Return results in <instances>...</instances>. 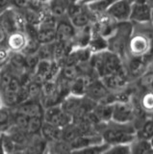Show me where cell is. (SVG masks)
Here are the masks:
<instances>
[{
  "label": "cell",
  "instance_id": "1",
  "mask_svg": "<svg viewBox=\"0 0 153 154\" xmlns=\"http://www.w3.org/2000/svg\"><path fill=\"white\" fill-rule=\"evenodd\" d=\"M100 135L103 141L111 146L129 144L137 138V128L131 122L118 123L112 120L105 123Z\"/></svg>",
  "mask_w": 153,
  "mask_h": 154
},
{
  "label": "cell",
  "instance_id": "2",
  "mask_svg": "<svg viewBox=\"0 0 153 154\" xmlns=\"http://www.w3.org/2000/svg\"><path fill=\"white\" fill-rule=\"evenodd\" d=\"M90 66L101 79L107 75L122 72V63L119 55L110 50L93 53L90 57Z\"/></svg>",
  "mask_w": 153,
  "mask_h": 154
},
{
  "label": "cell",
  "instance_id": "3",
  "mask_svg": "<svg viewBox=\"0 0 153 154\" xmlns=\"http://www.w3.org/2000/svg\"><path fill=\"white\" fill-rule=\"evenodd\" d=\"M132 36V26L128 22L118 23L113 34L107 38L108 48L110 51L121 55L129 45Z\"/></svg>",
  "mask_w": 153,
  "mask_h": 154
},
{
  "label": "cell",
  "instance_id": "4",
  "mask_svg": "<svg viewBox=\"0 0 153 154\" xmlns=\"http://www.w3.org/2000/svg\"><path fill=\"white\" fill-rule=\"evenodd\" d=\"M82 3L70 4L69 7V21L76 29H83L90 26L92 17H90V9H84Z\"/></svg>",
  "mask_w": 153,
  "mask_h": 154
},
{
  "label": "cell",
  "instance_id": "5",
  "mask_svg": "<svg viewBox=\"0 0 153 154\" xmlns=\"http://www.w3.org/2000/svg\"><path fill=\"white\" fill-rule=\"evenodd\" d=\"M152 38L146 33H137L131 36L129 42V52L135 57H143L151 49Z\"/></svg>",
  "mask_w": 153,
  "mask_h": 154
},
{
  "label": "cell",
  "instance_id": "6",
  "mask_svg": "<svg viewBox=\"0 0 153 154\" xmlns=\"http://www.w3.org/2000/svg\"><path fill=\"white\" fill-rule=\"evenodd\" d=\"M44 122L53 124L55 126L64 128L73 122V118L65 113L61 108V105H56L45 108Z\"/></svg>",
  "mask_w": 153,
  "mask_h": 154
},
{
  "label": "cell",
  "instance_id": "7",
  "mask_svg": "<svg viewBox=\"0 0 153 154\" xmlns=\"http://www.w3.org/2000/svg\"><path fill=\"white\" fill-rule=\"evenodd\" d=\"M153 8L145 0L132 2L130 20L137 23H147L152 20Z\"/></svg>",
  "mask_w": 153,
  "mask_h": 154
},
{
  "label": "cell",
  "instance_id": "8",
  "mask_svg": "<svg viewBox=\"0 0 153 154\" xmlns=\"http://www.w3.org/2000/svg\"><path fill=\"white\" fill-rule=\"evenodd\" d=\"M135 118V110L128 101L114 102V112L112 120L118 123H130Z\"/></svg>",
  "mask_w": 153,
  "mask_h": 154
},
{
  "label": "cell",
  "instance_id": "9",
  "mask_svg": "<svg viewBox=\"0 0 153 154\" xmlns=\"http://www.w3.org/2000/svg\"><path fill=\"white\" fill-rule=\"evenodd\" d=\"M131 9L132 2L129 0H118L108 10L106 14L118 23L127 22L130 20Z\"/></svg>",
  "mask_w": 153,
  "mask_h": 154
},
{
  "label": "cell",
  "instance_id": "10",
  "mask_svg": "<svg viewBox=\"0 0 153 154\" xmlns=\"http://www.w3.org/2000/svg\"><path fill=\"white\" fill-rule=\"evenodd\" d=\"M16 113L24 115L28 118H38V117H44V112L45 108L41 104L38 100L29 99L22 102L16 107L15 110Z\"/></svg>",
  "mask_w": 153,
  "mask_h": 154
},
{
  "label": "cell",
  "instance_id": "11",
  "mask_svg": "<svg viewBox=\"0 0 153 154\" xmlns=\"http://www.w3.org/2000/svg\"><path fill=\"white\" fill-rule=\"evenodd\" d=\"M109 91H110L105 87L101 79L92 80L88 84L85 96L94 102H99V101H102L108 97Z\"/></svg>",
  "mask_w": 153,
  "mask_h": 154
},
{
  "label": "cell",
  "instance_id": "12",
  "mask_svg": "<svg viewBox=\"0 0 153 154\" xmlns=\"http://www.w3.org/2000/svg\"><path fill=\"white\" fill-rule=\"evenodd\" d=\"M76 35V28L69 20H61L57 22L56 26V41L69 45L71 41H74Z\"/></svg>",
  "mask_w": 153,
  "mask_h": 154
},
{
  "label": "cell",
  "instance_id": "13",
  "mask_svg": "<svg viewBox=\"0 0 153 154\" xmlns=\"http://www.w3.org/2000/svg\"><path fill=\"white\" fill-rule=\"evenodd\" d=\"M84 100L85 96H76L72 94H69L60 105L65 113H66L74 119V117L81 114Z\"/></svg>",
  "mask_w": 153,
  "mask_h": 154
},
{
  "label": "cell",
  "instance_id": "14",
  "mask_svg": "<svg viewBox=\"0 0 153 154\" xmlns=\"http://www.w3.org/2000/svg\"><path fill=\"white\" fill-rule=\"evenodd\" d=\"M103 139L101 135H94V134H84L81 136L77 137L74 141H72L69 144V147L72 150H77V149H81L84 147H88L93 144L101 143H103Z\"/></svg>",
  "mask_w": 153,
  "mask_h": 154
},
{
  "label": "cell",
  "instance_id": "15",
  "mask_svg": "<svg viewBox=\"0 0 153 154\" xmlns=\"http://www.w3.org/2000/svg\"><path fill=\"white\" fill-rule=\"evenodd\" d=\"M28 40L29 38H27V36L22 31H16L8 36L6 41L7 47L9 50L16 53L22 52L27 45Z\"/></svg>",
  "mask_w": 153,
  "mask_h": 154
},
{
  "label": "cell",
  "instance_id": "16",
  "mask_svg": "<svg viewBox=\"0 0 153 154\" xmlns=\"http://www.w3.org/2000/svg\"><path fill=\"white\" fill-rule=\"evenodd\" d=\"M114 112V103H99L93 110V114L99 123H108L112 122Z\"/></svg>",
  "mask_w": 153,
  "mask_h": 154
},
{
  "label": "cell",
  "instance_id": "17",
  "mask_svg": "<svg viewBox=\"0 0 153 154\" xmlns=\"http://www.w3.org/2000/svg\"><path fill=\"white\" fill-rule=\"evenodd\" d=\"M41 135L45 142H49L51 143H57L62 141V139H63V128L44 122L41 131Z\"/></svg>",
  "mask_w": 153,
  "mask_h": 154
},
{
  "label": "cell",
  "instance_id": "18",
  "mask_svg": "<svg viewBox=\"0 0 153 154\" xmlns=\"http://www.w3.org/2000/svg\"><path fill=\"white\" fill-rule=\"evenodd\" d=\"M17 28H18L17 18L13 10L6 9L5 11H2L1 30H3L9 36L10 34L18 31Z\"/></svg>",
  "mask_w": 153,
  "mask_h": 154
},
{
  "label": "cell",
  "instance_id": "19",
  "mask_svg": "<svg viewBox=\"0 0 153 154\" xmlns=\"http://www.w3.org/2000/svg\"><path fill=\"white\" fill-rule=\"evenodd\" d=\"M101 81L109 91H118L126 85V76L122 71L105 76L101 78Z\"/></svg>",
  "mask_w": 153,
  "mask_h": 154
},
{
  "label": "cell",
  "instance_id": "20",
  "mask_svg": "<svg viewBox=\"0 0 153 154\" xmlns=\"http://www.w3.org/2000/svg\"><path fill=\"white\" fill-rule=\"evenodd\" d=\"M130 146V154H150L153 152L150 142L148 140H143L136 138L134 141L129 143Z\"/></svg>",
  "mask_w": 153,
  "mask_h": 154
},
{
  "label": "cell",
  "instance_id": "21",
  "mask_svg": "<svg viewBox=\"0 0 153 154\" xmlns=\"http://www.w3.org/2000/svg\"><path fill=\"white\" fill-rule=\"evenodd\" d=\"M69 5L68 0H50L49 13L54 17H61L68 13Z\"/></svg>",
  "mask_w": 153,
  "mask_h": 154
},
{
  "label": "cell",
  "instance_id": "22",
  "mask_svg": "<svg viewBox=\"0 0 153 154\" xmlns=\"http://www.w3.org/2000/svg\"><path fill=\"white\" fill-rule=\"evenodd\" d=\"M118 1V0H97V1L86 5V6L90 9V11L93 14H106L108 10Z\"/></svg>",
  "mask_w": 153,
  "mask_h": 154
},
{
  "label": "cell",
  "instance_id": "23",
  "mask_svg": "<svg viewBox=\"0 0 153 154\" xmlns=\"http://www.w3.org/2000/svg\"><path fill=\"white\" fill-rule=\"evenodd\" d=\"M137 137L143 140H149L153 138V118L146 119L139 129H137Z\"/></svg>",
  "mask_w": 153,
  "mask_h": 154
},
{
  "label": "cell",
  "instance_id": "24",
  "mask_svg": "<svg viewBox=\"0 0 153 154\" xmlns=\"http://www.w3.org/2000/svg\"><path fill=\"white\" fill-rule=\"evenodd\" d=\"M110 146H111V144L103 142L101 143L93 144V146H90L88 147L77 149V150H72L70 152V154H102Z\"/></svg>",
  "mask_w": 153,
  "mask_h": 154
},
{
  "label": "cell",
  "instance_id": "25",
  "mask_svg": "<svg viewBox=\"0 0 153 154\" xmlns=\"http://www.w3.org/2000/svg\"><path fill=\"white\" fill-rule=\"evenodd\" d=\"M44 123V117H38V118H32L29 119L28 127L26 132L30 136H34L37 134H41V128Z\"/></svg>",
  "mask_w": 153,
  "mask_h": 154
},
{
  "label": "cell",
  "instance_id": "26",
  "mask_svg": "<svg viewBox=\"0 0 153 154\" xmlns=\"http://www.w3.org/2000/svg\"><path fill=\"white\" fill-rule=\"evenodd\" d=\"M141 107L145 113L153 114V91H147L142 96Z\"/></svg>",
  "mask_w": 153,
  "mask_h": 154
},
{
  "label": "cell",
  "instance_id": "27",
  "mask_svg": "<svg viewBox=\"0 0 153 154\" xmlns=\"http://www.w3.org/2000/svg\"><path fill=\"white\" fill-rule=\"evenodd\" d=\"M102 154H130V146H129V144L111 146Z\"/></svg>",
  "mask_w": 153,
  "mask_h": 154
},
{
  "label": "cell",
  "instance_id": "28",
  "mask_svg": "<svg viewBox=\"0 0 153 154\" xmlns=\"http://www.w3.org/2000/svg\"><path fill=\"white\" fill-rule=\"evenodd\" d=\"M14 76L11 74L10 71L5 70V71H2V74H1V89L4 90L8 87V85L11 83V81L13 80Z\"/></svg>",
  "mask_w": 153,
  "mask_h": 154
},
{
  "label": "cell",
  "instance_id": "29",
  "mask_svg": "<svg viewBox=\"0 0 153 154\" xmlns=\"http://www.w3.org/2000/svg\"><path fill=\"white\" fill-rule=\"evenodd\" d=\"M14 5L18 8H29L31 5V0H12Z\"/></svg>",
  "mask_w": 153,
  "mask_h": 154
},
{
  "label": "cell",
  "instance_id": "30",
  "mask_svg": "<svg viewBox=\"0 0 153 154\" xmlns=\"http://www.w3.org/2000/svg\"><path fill=\"white\" fill-rule=\"evenodd\" d=\"M142 81L145 86H146L147 88H153V75L145 76V78L142 79Z\"/></svg>",
  "mask_w": 153,
  "mask_h": 154
},
{
  "label": "cell",
  "instance_id": "31",
  "mask_svg": "<svg viewBox=\"0 0 153 154\" xmlns=\"http://www.w3.org/2000/svg\"><path fill=\"white\" fill-rule=\"evenodd\" d=\"M95 1H97V0H81V2L80 3H82L84 5H89L90 3H93Z\"/></svg>",
  "mask_w": 153,
  "mask_h": 154
},
{
  "label": "cell",
  "instance_id": "32",
  "mask_svg": "<svg viewBox=\"0 0 153 154\" xmlns=\"http://www.w3.org/2000/svg\"><path fill=\"white\" fill-rule=\"evenodd\" d=\"M9 1H12V0H1V8H2V11L5 6H7V4Z\"/></svg>",
  "mask_w": 153,
  "mask_h": 154
},
{
  "label": "cell",
  "instance_id": "33",
  "mask_svg": "<svg viewBox=\"0 0 153 154\" xmlns=\"http://www.w3.org/2000/svg\"><path fill=\"white\" fill-rule=\"evenodd\" d=\"M69 2V4H77V3H80L81 0H68Z\"/></svg>",
  "mask_w": 153,
  "mask_h": 154
},
{
  "label": "cell",
  "instance_id": "34",
  "mask_svg": "<svg viewBox=\"0 0 153 154\" xmlns=\"http://www.w3.org/2000/svg\"><path fill=\"white\" fill-rule=\"evenodd\" d=\"M145 1H146V2H147L148 4H149L150 6L152 7V8H153V0H145Z\"/></svg>",
  "mask_w": 153,
  "mask_h": 154
},
{
  "label": "cell",
  "instance_id": "35",
  "mask_svg": "<svg viewBox=\"0 0 153 154\" xmlns=\"http://www.w3.org/2000/svg\"><path fill=\"white\" fill-rule=\"evenodd\" d=\"M149 142H150V144H151V147H152V149H153V138H151V139L149 140Z\"/></svg>",
  "mask_w": 153,
  "mask_h": 154
},
{
  "label": "cell",
  "instance_id": "36",
  "mask_svg": "<svg viewBox=\"0 0 153 154\" xmlns=\"http://www.w3.org/2000/svg\"><path fill=\"white\" fill-rule=\"evenodd\" d=\"M130 2H134V1H137V0H129Z\"/></svg>",
  "mask_w": 153,
  "mask_h": 154
},
{
  "label": "cell",
  "instance_id": "37",
  "mask_svg": "<svg viewBox=\"0 0 153 154\" xmlns=\"http://www.w3.org/2000/svg\"><path fill=\"white\" fill-rule=\"evenodd\" d=\"M152 20H153V13H152Z\"/></svg>",
  "mask_w": 153,
  "mask_h": 154
},
{
  "label": "cell",
  "instance_id": "38",
  "mask_svg": "<svg viewBox=\"0 0 153 154\" xmlns=\"http://www.w3.org/2000/svg\"><path fill=\"white\" fill-rule=\"evenodd\" d=\"M53 154H54V153H53Z\"/></svg>",
  "mask_w": 153,
  "mask_h": 154
}]
</instances>
